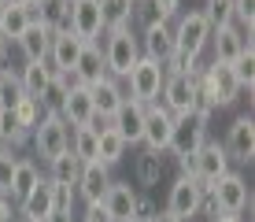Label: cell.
I'll use <instances>...</instances> for the list:
<instances>
[{
  "mask_svg": "<svg viewBox=\"0 0 255 222\" xmlns=\"http://www.w3.org/2000/svg\"><path fill=\"white\" fill-rule=\"evenodd\" d=\"M104 67H108L111 78H126L129 70L137 67L140 59V41L133 33V26H126V30H108L104 33Z\"/></svg>",
  "mask_w": 255,
  "mask_h": 222,
  "instance_id": "6da1fadb",
  "label": "cell"
},
{
  "mask_svg": "<svg viewBox=\"0 0 255 222\" xmlns=\"http://www.w3.org/2000/svg\"><path fill=\"white\" fill-rule=\"evenodd\" d=\"M163 78H166V74H163V63H155V59H144V56H140V59H137V67L126 74V82H129V93H126V96L148 108V104L159 100Z\"/></svg>",
  "mask_w": 255,
  "mask_h": 222,
  "instance_id": "7a4b0ae2",
  "label": "cell"
},
{
  "mask_svg": "<svg viewBox=\"0 0 255 222\" xmlns=\"http://www.w3.org/2000/svg\"><path fill=\"white\" fill-rule=\"evenodd\" d=\"M207 41H211V26L204 19V11H189L178 19V26H174V52H181L189 59H200Z\"/></svg>",
  "mask_w": 255,
  "mask_h": 222,
  "instance_id": "3957f363",
  "label": "cell"
},
{
  "mask_svg": "<svg viewBox=\"0 0 255 222\" xmlns=\"http://www.w3.org/2000/svg\"><path fill=\"white\" fill-rule=\"evenodd\" d=\"M30 141H33V152L48 163V159H56L59 152H67V148H70V126L59 119V115H45V119L33 126Z\"/></svg>",
  "mask_w": 255,
  "mask_h": 222,
  "instance_id": "277c9868",
  "label": "cell"
},
{
  "mask_svg": "<svg viewBox=\"0 0 255 222\" xmlns=\"http://www.w3.org/2000/svg\"><path fill=\"white\" fill-rule=\"evenodd\" d=\"M207 141V122L196 119L192 111L185 115H174V130H170V145H166V152H174L178 159L185 156H196V148Z\"/></svg>",
  "mask_w": 255,
  "mask_h": 222,
  "instance_id": "5b68a950",
  "label": "cell"
},
{
  "mask_svg": "<svg viewBox=\"0 0 255 222\" xmlns=\"http://www.w3.org/2000/svg\"><path fill=\"white\" fill-rule=\"evenodd\" d=\"M211 193H215L218 211H222V215L252 211V189H248V182H244V174H237V171H226L215 185H211Z\"/></svg>",
  "mask_w": 255,
  "mask_h": 222,
  "instance_id": "8992f818",
  "label": "cell"
},
{
  "mask_svg": "<svg viewBox=\"0 0 255 222\" xmlns=\"http://www.w3.org/2000/svg\"><path fill=\"white\" fill-rule=\"evenodd\" d=\"M226 171H230V156H226V148L218 145V141H204V145L196 148V156H192V178L200 182V189L207 193Z\"/></svg>",
  "mask_w": 255,
  "mask_h": 222,
  "instance_id": "52a82bcc",
  "label": "cell"
},
{
  "mask_svg": "<svg viewBox=\"0 0 255 222\" xmlns=\"http://www.w3.org/2000/svg\"><path fill=\"white\" fill-rule=\"evenodd\" d=\"M70 30L78 41L96 44V37L104 33V11L100 0H70Z\"/></svg>",
  "mask_w": 255,
  "mask_h": 222,
  "instance_id": "ba28073f",
  "label": "cell"
},
{
  "mask_svg": "<svg viewBox=\"0 0 255 222\" xmlns=\"http://www.w3.org/2000/svg\"><path fill=\"white\" fill-rule=\"evenodd\" d=\"M196 78L200 74H166L159 89V104L170 115H185L192 111V96H196Z\"/></svg>",
  "mask_w": 255,
  "mask_h": 222,
  "instance_id": "9c48e42d",
  "label": "cell"
},
{
  "mask_svg": "<svg viewBox=\"0 0 255 222\" xmlns=\"http://www.w3.org/2000/svg\"><path fill=\"white\" fill-rule=\"evenodd\" d=\"M170 130H174V115L163 108L159 100L148 104L144 108V133H140V141H144L148 152H166V145H170Z\"/></svg>",
  "mask_w": 255,
  "mask_h": 222,
  "instance_id": "30bf717a",
  "label": "cell"
},
{
  "mask_svg": "<svg viewBox=\"0 0 255 222\" xmlns=\"http://www.w3.org/2000/svg\"><path fill=\"white\" fill-rule=\"evenodd\" d=\"M200 197H204V189H200V182L196 178H189V174H181L178 182L170 185V200H166V215H174V219H196L200 215Z\"/></svg>",
  "mask_w": 255,
  "mask_h": 222,
  "instance_id": "8fae6325",
  "label": "cell"
},
{
  "mask_svg": "<svg viewBox=\"0 0 255 222\" xmlns=\"http://www.w3.org/2000/svg\"><path fill=\"white\" fill-rule=\"evenodd\" d=\"M200 82H204V89L211 93L215 108H222V104H233L237 96H241V85H237L230 63H211L207 70H200Z\"/></svg>",
  "mask_w": 255,
  "mask_h": 222,
  "instance_id": "7c38bea8",
  "label": "cell"
},
{
  "mask_svg": "<svg viewBox=\"0 0 255 222\" xmlns=\"http://www.w3.org/2000/svg\"><path fill=\"white\" fill-rule=\"evenodd\" d=\"M222 148H226V156H230V159H237V163H252V156H255V119H252V115L233 119V126H230V133H226V141H222Z\"/></svg>",
  "mask_w": 255,
  "mask_h": 222,
  "instance_id": "4fadbf2b",
  "label": "cell"
},
{
  "mask_svg": "<svg viewBox=\"0 0 255 222\" xmlns=\"http://www.w3.org/2000/svg\"><path fill=\"white\" fill-rule=\"evenodd\" d=\"M111 182H115V178H111V167H104L100 159H93V163H82V174H78L74 193H78L85 204H100Z\"/></svg>",
  "mask_w": 255,
  "mask_h": 222,
  "instance_id": "5bb4252c",
  "label": "cell"
},
{
  "mask_svg": "<svg viewBox=\"0 0 255 222\" xmlns=\"http://www.w3.org/2000/svg\"><path fill=\"white\" fill-rule=\"evenodd\" d=\"M140 56L144 59H155V63H166V59L174 56V26L170 22H152L144 26V33H140Z\"/></svg>",
  "mask_w": 255,
  "mask_h": 222,
  "instance_id": "9a60e30c",
  "label": "cell"
},
{
  "mask_svg": "<svg viewBox=\"0 0 255 222\" xmlns=\"http://www.w3.org/2000/svg\"><path fill=\"white\" fill-rule=\"evenodd\" d=\"M108 126L111 130H119L122 137H126V145H137L140 141V133H144V104H137V100H122V108L108 119Z\"/></svg>",
  "mask_w": 255,
  "mask_h": 222,
  "instance_id": "2e32d148",
  "label": "cell"
},
{
  "mask_svg": "<svg viewBox=\"0 0 255 222\" xmlns=\"http://www.w3.org/2000/svg\"><path fill=\"white\" fill-rule=\"evenodd\" d=\"M211 44H215V63H233L252 44V37L233 22V26H222V30H211Z\"/></svg>",
  "mask_w": 255,
  "mask_h": 222,
  "instance_id": "e0dca14e",
  "label": "cell"
},
{
  "mask_svg": "<svg viewBox=\"0 0 255 222\" xmlns=\"http://www.w3.org/2000/svg\"><path fill=\"white\" fill-rule=\"evenodd\" d=\"M93 93H89V85H74L67 93V100H63V111H59V119L67 122L70 130H78V126H89L93 122Z\"/></svg>",
  "mask_w": 255,
  "mask_h": 222,
  "instance_id": "ac0fdd59",
  "label": "cell"
},
{
  "mask_svg": "<svg viewBox=\"0 0 255 222\" xmlns=\"http://www.w3.org/2000/svg\"><path fill=\"white\" fill-rule=\"evenodd\" d=\"M133 204H137V193L129 189V182H111L108 193H104V200H100V208L115 222H129L133 219Z\"/></svg>",
  "mask_w": 255,
  "mask_h": 222,
  "instance_id": "d6986e66",
  "label": "cell"
},
{
  "mask_svg": "<svg viewBox=\"0 0 255 222\" xmlns=\"http://www.w3.org/2000/svg\"><path fill=\"white\" fill-rule=\"evenodd\" d=\"M89 93H93V111L100 115V119H111L119 108H122V100H126V93H122V85H119V78H100L96 85H89Z\"/></svg>",
  "mask_w": 255,
  "mask_h": 222,
  "instance_id": "ffe728a7",
  "label": "cell"
},
{
  "mask_svg": "<svg viewBox=\"0 0 255 222\" xmlns=\"http://www.w3.org/2000/svg\"><path fill=\"white\" fill-rule=\"evenodd\" d=\"M52 78H56V67H52L48 59L22 63V70H19V85H22V93L30 96V100H41V93L52 85Z\"/></svg>",
  "mask_w": 255,
  "mask_h": 222,
  "instance_id": "44dd1931",
  "label": "cell"
},
{
  "mask_svg": "<svg viewBox=\"0 0 255 222\" xmlns=\"http://www.w3.org/2000/svg\"><path fill=\"white\" fill-rule=\"evenodd\" d=\"M82 48H85V41H78L74 33H56V37H52V48H48V63L56 67V74L59 70H74Z\"/></svg>",
  "mask_w": 255,
  "mask_h": 222,
  "instance_id": "7402d4cb",
  "label": "cell"
},
{
  "mask_svg": "<svg viewBox=\"0 0 255 222\" xmlns=\"http://www.w3.org/2000/svg\"><path fill=\"white\" fill-rule=\"evenodd\" d=\"M15 208H19V215H26V219L45 222L52 211H56V204H52V182H48V178H41V185H37L26 200H19Z\"/></svg>",
  "mask_w": 255,
  "mask_h": 222,
  "instance_id": "603a6c76",
  "label": "cell"
},
{
  "mask_svg": "<svg viewBox=\"0 0 255 222\" xmlns=\"http://www.w3.org/2000/svg\"><path fill=\"white\" fill-rule=\"evenodd\" d=\"M74 74H78V82H82V85H96L100 78H108L100 41H96V44H85V48H82V56H78V63H74Z\"/></svg>",
  "mask_w": 255,
  "mask_h": 222,
  "instance_id": "cb8c5ba5",
  "label": "cell"
},
{
  "mask_svg": "<svg viewBox=\"0 0 255 222\" xmlns=\"http://www.w3.org/2000/svg\"><path fill=\"white\" fill-rule=\"evenodd\" d=\"M52 37H56V33L48 30V26H41V22H33L30 30L22 33L19 41V52L26 56V63H33V59H48V48H52Z\"/></svg>",
  "mask_w": 255,
  "mask_h": 222,
  "instance_id": "d4e9b609",
  "label": "cell"
},
{
  "mask_svg": "<svg viewBox=\"0 0 255 222\" xmlns=\"http://www.w3.org/2000/svg\"><path fill=\"white\" fill-rule=\"evenodd\" d=\"M37 185H41V167L33 163V159H19V163H15V174H11V189H7V197L19 204V200L30 197Z\"/></svg>",
  "mask_w": 255,
  "mask_h": 222,
  "instance_id": "484cf974",
  "label": "cell"
},
{
  "mask_svg": "<svg viewBox=\"0 0 255 222\" xmlns=\"http://www.w3.org/2000/svg\"><path fill=\"white\" fill-rule=\"evenodd\" d=\"M181 0H137L133 4V19H140V26H152V22H170L178 15Z\"/></svg>",
  "mask_w": 255,
  "mask_h": 222,
  "instance_id": "4316f807",
  "label": "cell"
},
{
  "mask_svg": "<svg viewBox=\"0 0 255 222\" xmlns=\"http://www.w3.org/2000/svg\"><path fill=\"white\" fill-rule=\"evenodd\" d=\"M78 174H82V159L74 152H59L56 159H48V182L52 185H78Z\"/></svg>",
  "mask_w": 255,
  "mask_h": 222,
  "instance_id": "83f0119b",
  "label": "cell"
},
{
  "mask_svg": "<svg viewBox=\"0 0 255 222\" xmlns=\"http://www.w3.org/2000/svg\"><path fill=\"white\" fill-rule=\"evenodd\" d=\"M126 148H129V145H126V137H122L119 130L108 126L104 133H96V159H100L104 167H115L119 159L126 156Z\"/></svg>",
  "mask_w": 255,
  "mask_h": 222,
  "instance_id": "f1b7e54d",
  "label": "cell"
},
{
  "mask_svg": "<svg viewBox=\"0 0 255 222\" xmlns=\"http://www.w3.org/2000/svg\"><path fill=\"white\" fill-rule=\"evenodd\" d=\"M133 4H137V0H100L104 33H108V30H126V26H133Z\"/></svg>",
  "mask_w": 255,
  "mask_h": 222,
  "instance_id": "f546056e",
  "label": "cell"
},
{
  "mask_svg": "<svg viewBox=\"0 0 255 222\" xmlns=\"http://www.w3.org/2000/svg\"><path fill=\"white\" fill-rule=\"evenodd\" d=\"M30 11H26L22 4H7V11H4V22H0V37H7V41H19L26 30H30Z\"/></svg>",
  "mask_w": 255,
  "mask_h": 222,
  "instance_id": "4dcf8cb0",
  "label": "cell"
},
{
  "mask_svg": "<svg viewBox=\"0 0 255 222\" xmlns=\"http://www.w3.org/2000/svg\"><path fill=\"white\" fill-rule=\"evenodd\" d=\"M22 100H26V93L19 85V74H15V70H0V108L15 111Z\"/></svg>",
  "mask_w": 255,
  "mask_h": 222,
  "instance_id": "1f68e13d",
  "label": "cell"
},
{
  "mask_svg": "<svg viewBox=\"0 0 255 222\" xmlns=\"http://www.w3.org/2000/svg\"><path fill=\"white\" fill-rule=\"evenodd\" d=\"M26 141H30V133L19 126L15 111L0 108V145H4V148H19V145H26Z\"/></svg>",
  "mask_w": 255,
  "mask_h": 222,
  "instance_id": "d6a6232c",
  "label": "cell"
},
{
  "mask_svg": "<svg viewBox=\"0 0 255 222\" xmlns=\"http://www.w3.org/2000/svg\"><path fill=\"white\" fill-rule=\"evenodd\" d=\"M230 67H233V78H237V85H241V93H244V89L252 93V89H255V52H252V44L233 59Z\"/></svg>",
  "mask_w": 255,
  "mask_h": 222,
  "instance_id": "836d02e7",
  "label": "cell"
},
{
  "mask_svg": "<svg viewBox=\"0 0 255 222\" xmlns=\"http://www.w3.org/2000/svg\"><path fill=\"white\" fill-rule=\"evenodd\" d=\"M70 152L82 159V163H93V159H96V133L89 126L70 130Z\"/></svg>",
  "mask_w": 255,
  "mask_h": 222,
  "instance_id": "e575fe53",
  "label": "cell"
},
{
  "mask_svg": "<svg viewBox=\"0 0 255 222\" xmlns=\"http://www.w3.org/2000/svg\"><path fill=\"white\" fill-rule=\"evenodd\" d=\"M159 174H163V156L144 148V152L137 156V182L140 185H155V182H159Z\"/></svg>",
  "mask_w": 255,
  "mask_h": 222,
  "instance_id": "d590c367",
  "label": "cell"
},
{
  "mask_svg": "<svg viewBox=\"0 0 255 222\" xmlns=\"http://www.w3.org/2000/svg\"><path fill=\"white\" fill-rule=\"evenodd\" d=\"M204 19H207L211 30L233 26V0H207L204 4Z\"/></svg>",
  "mask_w": 255,
  "mask_h": 222,
  "instance_id": "8d00e7d4",
  "label": "cell"
},
{
  "mask_svg": "<svg viewBox=\"0 0 255 222\" xmlns=\"http://www.w3.org/2000/svg\"><path fill=\"white\" fill-rule=\"evenodd\" d=\"M15 119H19V126H22L26 133H33V126H37V122L45 119V108H41L37 100H30V96H26L19 108H15Z\"/></svg>",
  "mask_w": 255,
  "mask_h": 222,
  "instance_id": "74e56055",
  "label": "cell"
},
{
  "mask_svg": "<svg viewBox=\"0 0 255 222\" xmlns=\"http://www.w3.org/2000/svg\"><path fill=\"white\" fill-rule=\"evenodd\" d=\"M67 93H70V89H63V85H59L56 82V78H52V85L45 89V93H41V108H45V115H59V111H63V100H67Z\"/></svg>",
  "mask_w": 255,
  "mask_h": 222,
  "instance_id": "f35d334b",
  "label": "cell"
},
{
  "mask_svg": "<svg viewBox=\"0 0 255 222\" xmlns=\"http://www.w3.org/2000/svg\"><path fill=\"white\" fill-rule=\"evenodd\" d=\"M15 163H19L15 148H4V145H0V193H4V197H7V189H11V174H15Z\"/></svg>",
  "mask_w": 255,
  "mask_h": 222,
  "instance_id": "ab89813d",
  "label": "cell"
},
{
  "mask_svg": "<svg viewBox=\"0 0 255 222\" xmlns=\"http://www.w3.org/2000/svg\"><path fill=\"white\" fill-rule=\"evenodd\" d=\"M192 115H196V119H204V122L215 115V100H211V93L204 89L200 78H196V96H192Z\"/></svg>",
  "mask_w": 255,
  "mask_h": 222,
  "instance_id": "60d3db41",
  "label": "cell"
},
{
  "mask_svg": "<svg viewBox=\"0 0 255 222\" xmlns=\"http://www.w3.org/2000/svg\"><path fill=\"white\" fill-rule=\"evenodd\" d=\"M233 22H241L252 37V26H255V0H233Z\"/></svg>",
  "mask_w": 255,
  "mask_h": 222,
  "instance_id": "b9f144b4",
  "label": "cell"
},
{
  "mask_svg": "<svg viewBox=\"0 0 255 222\" xmlns=\"http://www.w3.org/2000/svg\"><path fill=\"white\" fill-rule=\"evenodd\" d=\"M74 185H52V204H56V211H74Z\"/></svg>",
  "mask_w": 255,
  "mask_h": 222,
  "instance_id": "7bdbcfd3",
  "label": "cell"
},
{
  "mask_svg": "<svg viewBox=\"0 0 255 222\" xmlns=\"http://www.w3.org/2000/svg\"><path fill=\"white\" fill-rule=\"evenodd\" d=\"M155 215H159V208H155L148 197H137V204H133V222H152Z\"/></svg>",
  "mask_w": 255,
  "mask_h": 222,
  "instance_id": "ee69618b",
  "label": "cell"
},
{
  "mask_svg": "<svg viewBox=\"0 0 255 222\" xmlns=\"http://www.w3.org/2000/svg\"><path fill=\"white\" fill-rule=\"evenodd\" d=\"M78 222H115L100 204H85V215H78Z\"/></svg>",
  "mask_w": 255,
  "mask_h": 222,
  "instance_id": "f6af8a7d",
  "label": "cell"
},
{
  "mask_svg": "<svg viewBox=\"0 0 255 222\" xmlns=\"http://www.w3.org/2000/svg\"><path fill=\"white\" fill-rule=\"evenodd\" d=\"M15 215H19V208H15V200L0 193V222H11Z\"/></svg>",
  "mask_w": 255,
  "mask_h": 222,
  "instance_id": "bcb514c9",
  "label": "cell"
},
{
  "mask_svg": "<svg viewBox=\"0 0 255 222\" xmlns=\"http://www.w3.org/2000/svg\"><path fill=\"white\" fill-rule=\"evenodd\" d=\"M7 59H11V41L0 37V70H7Z\"/></svg>",
  "mask_w": 255,
  "mask_h": 222,
  "instance_id": "7dc6e473",
  "label": "cell"
},
{
  "mask_svg": "<svg viewBox=\"0 0 255 222\" xmlns=\"http://www.w3.org/2000/svg\"><path fill=\"white\" fill-rule=\"evenodd\" d=\"M45 222H78V215H74V211H52Z\"/></svg>",
  "mask_w": 255,
  "mask_h": 222,
  "instance_id": "c3c4849f",
  "label": "cell"
},
{
  "mask_svg": "<svg viewBox=\"0 0 255 222\" xmlns=\"http://www.w3.org/2000/svg\"><path fill=\"white\" fill-rule=\"evenodd\" d=\"M152 222H181V219H174V215H166V211H159V215H155Z\"/></svg>",
  "mask_w": 255,
  "mask_h": 222,
  "instance_id": "681fc988",
  "label": "cell"
},
{
  "mask_svg": "<svg viewBox=\"0 0 255 222\" xmlns=\"http://www.w3.org/2000/svg\"><path fill=\"white\" fill-rule=\"evenodd\" d=\"M215 222H241V215H222V219H215Z\"/></svg>",
  "mask_w": 255,
  "mask_h": 222,
  "instance_id": "f907efd6",
  "label": "cell"
},
{
  "mask_svg": "<svg viewBox=\"0 0 255 222\" xmlns=\"http://www.w3.org/2000/svg\"><path fill=\"white\" fill-rule=\"evenodd\" d=\"M4 11H7V0H0V22H4Z\"/></svg>",
  "mask_w": 255,
  "mask_h": 222,
  "instance_id": "816d5d0a",
  "label": "cell"
},
{
  "mask_svg": "<svg viewBox=\"0 0 255 222\" xmlns=\"http://www.w3.org/2000/svg\"><path fill=\"white\" fill-rule=\"evenodd\" d=\"M7 4H37V0H7Z\"/></svg>",
  "mask_w": 255,
  "mask_h": 222,
  "instance_id": "f5cc1de1",
  "label": "cell"
},
{
  "mask_svg": "<svg viewBox=\"0 0 255 222\" xmlns=\"http://www.w3.org/2000/svg\"><path fill=\"white\" fill-rule=\"evenodd\" d=\"M11 222H33V219H26V215H15V219H11Z\"/></svg>",
  "mask_w": 255,
  "mask_h": 222,
  "instance_id": "db71d44e",
  "label": "cell"
},
{
  "mask_svg": "<svg viewBox=\"0 0 255 222\" xmlns=\"http://www.w3.org/2000/svg\"><path fill=\"white\" fill-rule=\"evenodd\" d=\"M129 222H133V219H129Z\"/></svg>",
  "mask_w": 255,
  "mask_h": 222,
  "instance_id": "11a10c76",
  "label": "cell"
}]
</instances>
